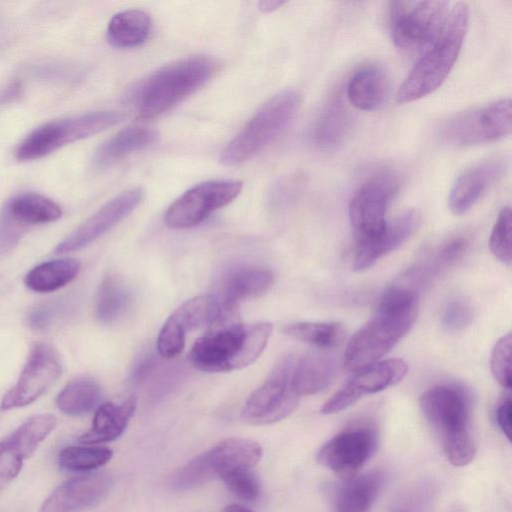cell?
Segmentation results:
<instances>
[{"mask_svg": "<svg viewBox=\"0 0 512 512\" xmlns=\"http://www.w3.org/2000/svg\"><path fill=\"white\" fill-rule=\"evenodd\" d=\"M419 297L408 287H393L381 297L375 315L347 343L343 366L356 372L388 354L412 328Z\"/></svg>", "mask_w": 512, "mask_h": 512, "instance_id": "cell-1", "label": "cell"}, {"mask_svg": "<svg viewBox=\"0 0 512 512\" xmlns=\"http://www.w3.org/2000/svg\"><path fill=\"white\" fill-rule=\"evenodd\" d=\"M271 323L241 324L238 319L219 323L193 344L189 360L204 372H227L252 364L272 334Z\"/></svg>", "mask_w": 512, "mask_h": 512, "instance_id": "cell-2", "label": "cell"}, {"mask_svg": "<svg viewBox=\"0 0 512 512\" xmlns=\"http://www.w3.org/2000/svg\"><path fill=\"white\" fill-rule=\"evenodd\" d=\"M420 407L449 462L459 467L469 464L476 454V445L466 391L455 385L433 386L420 397Z\"/></svg>", "mask_w": 512, "mask_h": 512, "instance_id": "cell-3", "label": "cell"}, {"mask_svg": "<svg viewBox=\"0 0 512 512\" xmlns=\"http://www.w3.org/2000/svg\"><path fill=\"white\" fill-rule=\"evenodd\" d=\"M469 19V7L464 2L457 3L450 10L437 39L420 56L400 86L396 94L398 103L423 98L442 85L458 59Z\"/></svg>", "mask_w": 512, "mask_h": 512, "instance_id": "cell-4", "label": "cell"}, {"mask_svg": "<svg viewBox=\"0 0 512 512\" xmlns=\"http://www.w3.org/2000/svg\"><path fill=\"white\" fill-rule=\"evenodd\" d=\"M208 56L197 55L169 64L149 76L136 94L138 115L158 117L202 87L215 72Z\"/></svg>", "mask_w": 512, "mask_h": 512, "instance_id": "cell-5", "label": "cell"}, {"mask_svg": "<svg viewBox=\"0 0 512 512\" xmlns=\"http://www.w3.org/2000/svg\"><path fill=\"white\" fill-rule=\"evenodd\" d=\"M300 106V95L292 89L271 97L252 116L242 130L225 146L222 165L240 164L273 143L289 127Z\"/></svg>", "mask_w": 512, "mask_h": 512, "instance_id": "cell-6", "label": "cell"}, {"mask_svg": "<svg viewBox=\"0 0 512 512\" xmlns=\"http://www.w3.org/2000/svg\"><path fill=\"white\" fill-rule=\"evenodd\" d=\"M262 456L261 446L250 439H226L199 454L179 469L172 477L171 485L187 490L215 479H224L240 469L253 468Z\"/></svg>", "mask_w": 512, "mask_h": 512, "instance_id": "cell-7", "label": "cell"}, {"mask_svg": "<svg viewBox=\"0 0 512 512\" xmlns=\"http://www.w3.org/2000/svg\"><path fill=\"white\" fill-rule=\"evenodd\" d=\"M446 1H394L390 3V31L395 46L415 57L431 47L448 15Z\"/></svg>", "mask_w": 512, "mask_h": 512, "instance_id": "cell-8", "label": "cell"}, {"mask_svg": "<svg viewBox=\"0 0 512 512\" xmlns=\"http://www.w3.org/2000/svg\"><path fill=\"white\" fill-rule=\"evenodd\" d=\"M125 118L118 111H95L46 123L19 144L15 156L20 161L42 158L62 146L98 134Z\"/></svg>", "mask_w": 512, "mask_h": 512, "instance_id": "cell-9", "label": "cell"}, {"mask_svg": "<svg viewBox=\"0 0 512 512\" xmlns=\"http://www.w3.org/2000/svg\"><path fill=\"white\" fill-rule=\"evenodd\" d=\"M511 128V100L502 98L452 116L440 126L438 136L446 144L468 147L504 138Z\"/></svg>", "mask_w": 512, "mask_h": 512, "instance_id": "cell-10", "label": "cell"}, {"mask_svg": "<svg viewBox=\"0 0 512 512\" xmlns=\"http://www.w3.org/2000/svg\"><path fill=\"white\" fill-rule=\"evenodd\" d=\"M295 357L281 358L268 379L246 401L242 419L251 425H267L289 416L298 406L300 397L292 386Z\"/></svg>", "mask_w": 512, "mask_h": 512, "instance_id": "cell-11", "label": "cell"}, {"mask_svg": "<svg viewBox=\"0 0 512 512\" xmlns=\"http://www.w3.org/2000/svg\"><path fill=\"white\" fill-rule=\"evenodd\" d=\"M399 188L395 174L382 171L370 177L354 194L349 204L350 223L357 241L372 238L387 225L386 212Z\"/></svg>", "mask_w": 512, "mask_h": 512, "instance_id": "cell-12", "label": "cell"}, {"mask_svg": "<svg viewBox=\"0 0 512 512\" xmlns=\"http://www.w3.org/2000/svg\"><path fill=\"white\" fill-rule=\"evenodd\" d=\"M242 187L238 180H213L195 185L168 207L165 222L176 229L196 226L236 199Z\"/></svg>", "mask_w": 512, "mask_h": 512, "instance_id": "cell-13", "label": "cell"}, {"mask_svg": "<svg viewBox=\"0 0 512 512\" xmlns=\"http://www.w3.org/2000/svg\"><path fill=\"white\" fill-rule=\"evenodd\" d=\"M377 442V433L371 426L350 427L328 440L319 449L317 460L329 470L347 478L355 475L370 459Z\"/></svg>", "mask_w": 512, "mask_h": 512, "instance_id": "cell-14", "label": "cell"}, {"mask_svg": "<svg viewBox=\"0 0 512 512\" xmlns=\"http://www.w3.org/2000/svg\"><path fill=\"white\" fill-rule=\"evenodd\" d=\"M61 362L56 351L45 343L34 345L28 361L1 401V410L20 408L34 402L59 378Z\"/></svg>", "mask_w": 512, "mask_h": 512, "instance_id": "cell-15", "label": "cell"}, {"mask_svg": "<svg viewBox=\"0 0 512 512\" xmlns=\"http://www.w3.org/2000/svg\"><path fill=\"white\" fill-rule=\"evenodd\" d=\"M407 363L398 358L386 359L356 371L354 376L322 406L325 415L341 412L365 395L380 392L399 383L407 374Z\"/></svg>", "mask_w": 512, "mask_h": 512, "instance_id": "cell-16", "label": "cell"}, {"mask_svg": "<svg viewBox=\"0 0 512 512\" xmlns=\"http://www.w3.org/2000/svg\"><path fill=\"white\" fill-rule=\"evenodd\" d=\"M56 426L52 414H39L0 441V487L13 480L23 464Z\"/></svg>", "mask_w": 512, "mask_h": 512, "instance_id": "cell-17", "label": "cell"}, {"mask_svg": "<svg viewBox=\"0 0 512 512\" xmlns=\"http://www.w3.org/2000/svg\"><path fill=\"white\" fill-rule=\"evenodd\" d=\"M145 192L140 187L128 189L114 197L55 248L56 253H67L89 245L129 215L143 200Z\"/></svg>", "mask_w": 512, "mask_h": 512, "instance_id": "cell-18", "label": "cell"}, {"mask_svg": "<svg viewBox=\"0 0 512 512\" xmlns=\"http://www.w3.org/2000/svg\"><path fill=\"white\" fill-rule=\"evenodd\" d=\"M420 225L421 213L416 209H409L388 222L378 235L357 241L353 259L354 270H367L382 257L400 248L418 231Z\"/></svg>", "mask_w": 512, "mask_h": 512, "instance_id": "cell-19", "label": "cell"}, {"mask_svg": "<svg viewBox=\"0 0 512 512\" xmlns=\"http://www.w3.org/2000/svg\"><path fill=\"white\" fill-rule=\"evenodd\" d=\"M507 168L502 157H491L465 169L453 183L448 196V207L455 215L470 210L504 174Z\"/></svg>", "mask_w": 512, "mask_h": 512, "instance_id": "cell-20", "label": "cell"}, {"mask_svg": "<svg viewBox=\"0 0 512 512\" xmlns=\"http://www.w3.org/2000/svg\"><path fill=\"white\" fill-rule=\"evenodd\" d=\"M112 485L107 473H91L70 479L43 502L40 512H78L97 503Z\"/></svg>", "mask_w": 512, "mask_h": 512, "instance_id": "cell-21", "label": "cell"}, {"mask_svg": "<svg viewBox=\"0 0 512 512\" xmlns=\"http://www.w3.org/2000/svg\"><path fill=\"white\" fill-rule=\"evenodd\" d=\"M384 483L379 471L347 477L332 490L333 512H369L378 498Z\"/></svg>", "mask_w": 512, "mask_h": 512, "instance_id": "cell-22", "label": "cell"}, {"mask_svg": "<svg viewBox=\"0 0 512 512\" xmlns=\"http://www.w3.org/2000/svg\"><path fill=\"white\" fill-rule=\"evenodd\" d=\"M137 405L135 396L128 397L120 404L104 403L93 417L91 428L79 437L86 445H97L119 438L126 429Z\"/></svg>", "mask_w": 512, "mask_h": 512, "instance_id": "cell-23", "label": "cell"}, {"mask_svg": "<svg viewBox=\"0 0 512 512\" xmlns=\"http://www.w3.org/2000/svg\"><path fill=\"white\" fill-rule=\"evenodd\" d=\"M346 95L349 103L359 110H378L389 95L388 77L377 66L362 67L350 77Z\"/></svg>", "mask_w": 512, "mask_h": 512, "instance_id": "cell-24", "label": "cell"}, {"mask_svg": "<svg viewBox=\"0 0 512 512\" xmlns=\"http://www.w3.org/2000/svg\"><path fill=\"white\" fill-rule=\"evenodd\" d=\"M335 360L327 355L311 353L296 358L292 386L299 397L313 395L331 384L336 374Z\"/></svg>", "mask_w": 512, "mask_h": 512, "instance_id": "cell-25", "label": "cell"}, {"mask_svg": "<svg viewBox=\"0 0 512 512\" xmlns=\"http://www.w3.org/2000/svg\"><path fill=\"white\" fill-rule=\"evenodd\" d=\"M351 115L339 94L321 110L314 129V140L322 150H333L343 144L351 128Z\"/></svg>", "mask_w": 512, "mask_h": 512, "instance_id": "cell-26", "label": "cell"}, {"mask_svg": "<svg viewBox=\"0 0 512 512\" xmlns=\"http://www.w3.org/2000/svg\"><path fill=\"white\" fill-rule=\"evenodd\" d=\"M156 138V132L150 128L127 127L98 147L93 164L97 168L109 167L126 156L147 148Z\"/></svg>", "mask_w": 512, "mask_h": 512, "instance_id": "cell-27", "label": "cell"}, {"mask_svg": "<svg viewBox=\"0 0 512 512\" xmlns=\"http://www.w3.org/2000/svg\"><path fill=\"white\" fill-rule=\"evenodd\" d=\"M274 283V276L268 269L243 267L229 274L225 279L222 302L237 306L239 302L257 298L266 293Z\"/></svg>", "mask_w": 512, "mask_h": 512, "instance_id": "cell-28", "label": "cell"}, {"mask_svg": "<svg viewBox=\"0 0 512 512\" xmlns=\"http://www.w3.org/2000/svg\"><path fill=\"white\" fill-rule=\"evenodd\" d=\"M3 209L25 228L56 221L62 215L60 206L53 200L30 192L10 199Z\"/></svg>", "mask_w": 512, "mask_h": 512, "instance_id": "cell-29", "label": "cell"}, {"mask_svg": "<svg viewBox=\"0 0 512 512\" xmlns=\"http://www.w3.org/2000/svg\"><path fill=\"white\" fill-rule=\"evenodd\" d=\"M151 20L142 10H126L115 14L107 27L108 42L117 48H133L147 39Z\"/></svg>", "mask_w": 512, "mask_h": 512, "instance_id": "cell-30", "label": "cell"}, {"mask_svg": "<svg viewBox=\"0 0 512 512\" xmlns=\"http://www.w3.org/2000/svg\"><path fill=\"white\" fill-rule=\"evenodd\" d=\"M228 305L211 294L200 295L184 302L172 314L186 331L213 327L223 317Z\"/></svg>", "mask_w": 512, "mask_h": 512, "instance_id": "cell-31", "label": "cell"}, {"mask_svg": "<svg viewBox=\"0 0 512 512\" xmlns=\"http://www.w3.org/2000/svg\"><path fill=\"white\" fill-rule=\"evenodd\" d=\"M80 267V262L73 258L51 260L32 268L24 281L32 291L52 292L71 282L79 273Z\"/></svg>", "mask_w": 512, "mask_h": 512, "instance_id": "cell-32", "label": "cell"}, {"mask_svg": "<svg viewBox=\"0 0 512 512\" xmlns=\"http://www.w3.org/2000/svg\"><path fill=\"white\" fill-rule=\"evenodd\" d=\"M101 399L99 384L90 377L71 380L58 394V408L72 416H79L92 411Z\"/></svg>", "mask_w": 512, "mask_h": 512, "instance_id": "cell-33", "label": "cell"}, {"mask_svg": "<svg viewBox=\"0 0 512 512\" xmlns=\"http://www.w3.org/2000/svg\"><path fill=\"white\" fill-rule=\"evenodd\" d=\"M284 332L322 350L338 347L345 338V328L338 322H297L287 325Z\"/></svg>", "mask_w": 512, "mask_h": 512, "instance_id": "cell-34", "label": "cell"}, {"mask_svg": "<svg viewBox=\"0 0 512 512\" xmlns=\"http://www.w3.org/2000/svg\"><path fill=\"white\" fill-rule=\"evenodd\" d=\"M130 300V292L120 279L106 277L96 299V318L103 324L113 322L124 313Z\"/></svg>", "mask_w": 512, "mask_h": 512, "instance_id": "cell-35", "label": "cell"}, {"mask_svg": "<svg viewBox=\"0 0 512 512\" xmlns=\"http://www.w3.org/2000/svg\"><path fill=\"white\" fill-rule=\"evenodd\" d=\"M113 451L101 446H68L61 450L58 462L62 469L71 472H90L108 463Z\"/></svg>", "mask_w": 512, "mask_h": 512, "instance_id": "cell-36", "label": "cell"}, {"mask_svg": "<svg viewBox=\"0 0 512 512\" xmlns=\"http://www.w3.org/2000/svg\"><path fill=\"white\" fill-rule=\"evenodd\" d=\"M434 498V486L421 482L398 495L391 504L390 512H431Z\"/></svg>", "mask_w": 512, "mask_h": 512, "instance_id": "cell-37", "label": "cell"}, {"mask_svg": "<svg viewBox=\"0 0 512 512\" xmlns=\"http://www.w3.org/2000/svg\"><path fill=\"white\" fill-rule=\"evenodd\" d=\"M511 209L506 206L499 212L489 238V248L492 254L503 264H511Z\"/></svg>", "mask_w": 512, "mask_h": 512, "instance_id": "cell-38", "label": "cell"}, {"mask_svg": "<svg viewBox=\"0 0 512 512\" xmlns=\"http://www.w3.org/2000/svg\"><path fill=\"white\" fill-rule=\"evenodd\" d=\"M511 352L512 338L508 333L495 343L490 357V369L494 379L508 390L512 387Z\"/></svg>", "mask_w": 512, "mask_h": 512, "instance_id": "cell-39", "label": "cell"}, {"mask_svg": "<svg viewBox=\"0 0 512 512\" xmlns=\"http://www.w3.org/2000/svg\"><path fill=\"white\" fill-rule=\"evenodd\" d=\"M186 331L171 314L163 324L157 338V350L164 358H174L185 347Z\"/></svg>", "mask_w": 512, "mask_h": 512, "instance_id": "cell-40", "label": "cell"}, {"mask_svg": "<svg viewBox=\"0 0 512 512\" xmlns=\"http://www.w3.org/2000/svg\"><path fill=\"white\" fill-rule=\"evenodd\" d=\"M223 481L231 493L243 501L252 502L260 495V483L252 468L232 472Z\"/></svg>", "mask_w": 512, "mask_h": 512, "instance_id": "cell-41", "label": "cell"}, {"mask_svg": "<svg viewBox=\"0 0 512 512\" xmlns=\"http://www.w3.org/2000/svg\"><path fill=\"white\" fill-rule=\"evenodd\" d=\"M473 308L466 300L455 298L449 300L441 313V325L449 332H457L471 324Z\"/></svg>", "mask_w": 512, "mask_h": 512, "instance_id": "cell-42", "label": "cell"}, {"mask_svg": "<svg viewBox=\"0 0 512 512\" xmlns=\"http://www.w3.org/2000/svg\"><path fill=\"white\" fill-rule=\"evenodd\" d=\"M26 228L16 222L4 209L0 213V254L12 250Z\"/></svg>", "mask_w": 512, "mask_h": 512, "instance_id": "cell-43", "label": "cell"}, {"mask_svg": "<svg viewBox=\"0 0 512 512\" xmlns=\"http://www.w3.org/2000/svg\"><path fill=\"white\" fill-rule=\"evenodd\" d=\"M59 307L55 303L42 304L31 310L28 321L35 330H45L55 319Z\"/></svg>", "mask_w": 512, "mask_h": 512, "instance_id": "cell-44", "label": "cell"}, {"mask_svg": "<svg viewBox=\"0 0 512 512\" xmlns=\"http://www.w3.org/2000/svg\"><path fill=\"white\" fill-rule=\"evenodd\" d=\"M496 423L501 432L510 441L511 439V419H512V402L511 398H505L496 408Z\"/></svg>", "mask_w": 512, "mask_h": 512, "instance_id": "cell-45", "label": "cell"}, {"mask_svg": "<svg viewBox=\"0 0 512 512\" xmlns=\"http://www.w3.org/2000/svg\"><path fill=\"white\" fill-rule=\"evenodd\" d=\"M284 4H285L284 1L264 0V1L258 2V8L260 11H262L264 13H270V12L277 10Z\"/></svg>", "mask_w": 512, "mask_h": 512, "instance_id": "cell-46", "label": "cell"}, {"mask_svg": "<svg viewBox=\"0 0 512 512\" xmlns=\"http://www.w3.org/2000/svg\"><path fill=\"white\" fill-rule=\"evenodd\" d=\"M221 512H253V511L243 505L231 504V505L226 506Z\"/></svg>", "mask_w": 512, "mask_h": 512, "instance_id": "cell-47", "label": "cell"}]
</instances>
